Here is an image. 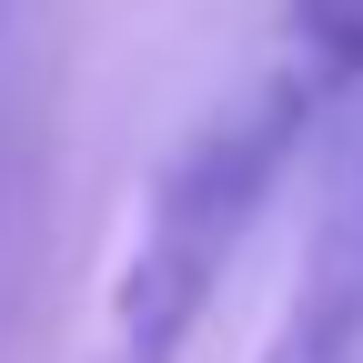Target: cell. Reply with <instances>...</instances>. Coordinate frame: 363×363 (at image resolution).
<instances>
[{
	"label": "cell",
	"mask_w": 363,
	"mask_h": 363,
	"mask_svg": "<svg viewBox=\"0 0 363 363\" xmlns=\"http://www.w3.org/2000/svg\"><path fill=\"white\" fill-rule=\"evenodd\" d=\"M333 121H343V101L303 61H283L272 40L242 61V81L212 111L182 121V142L162 152V172L142 182V212H131V242H121V272H111L101 363H182L192 353L222 272H233V252L262 222V202L283 192V172Z\"/></svg>",
	"instance_id": "cell-1"
},
{
	"label": "cell",
	"mask_w": 363,
	"mask_h": 363,
	"mask_svg": "<svg viewBox=\"0 0 363 363\" xmlns=\"http://www.w3.org/2000/svg\"><path fill=\"white\" fill-rule=\"evenodd\" d=\"M262 40L283 61H303L343 111L363 101V0H272V30Z\"/></svg>",
	"instance_id": "cell-3"
},
{
	"label": "cell",
	"mask_w": 363,
	"mask_h": 363,
	"mask_svg": "<svg viewBox=\"0 0 363 363\" xmlns=\"http://www.w3.org/2000/svg\"><path fill=\"white\" fill-rule=\"evenodd\" d=\"M0 21H11V0H0Z\"/></svg>",
	"instance_id": "cell-4"
},
{
	"label": "cell",
	"mask_w": 363,
	"mask_h": 363,
	"mask_svg": "<svg viewBox=\"0 0 363 363\" xmlns=\"http://www.w3.org/2000/svg\"><path fill=\"white\" fill-rule=\"evenodd\" d=\"M252 363H363V101L343 111V142H333L323 192H313L293 293H283Z\"/></svg>",
	"instance_id": "cell-2"
}]
</instances>
